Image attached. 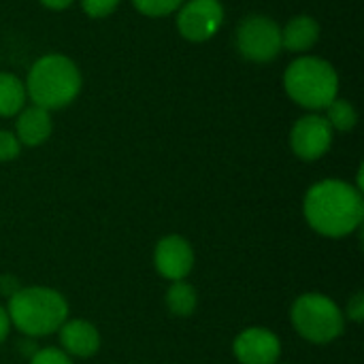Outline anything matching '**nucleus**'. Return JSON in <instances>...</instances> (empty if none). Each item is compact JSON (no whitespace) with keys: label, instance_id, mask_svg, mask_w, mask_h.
<instances>
[{"label":"nucleus","instance_id":"0eeeda50","mask_svg":"<svg viewBox=\"0 0 364 364\" xmlns=\"http://www.w3.org/2000/svg\"><path fill=\"white\" fill-rule=\"evenodd\" d=\"M224 19L220 0H186L177 9V32L190 43H205L222 30Z\"/></svg>","mask_w":364,"mask_h":364},{"label":"nucleus","instance_id":"f03ea898","mask_svg":"<svg viewBox=\"0 0 364 364\" xmlns=\"http://www.w3.org/2000/svg\"><path fill=\"white\" fill-rule=\"evenodd\" d=\"M28 100L47 111L73 105L83 87V75L75 60L64 53L41 55L26 77Z\"/></svg>","mask_w":364,"mask_h":364},{"label":"nucleus","instance_id":"4468645a","mask_svg":"<svg viewBox=\"0 0 364 364\" xmlns=\"http://www.w3.org/2000/svg\"><path fill=\"white\" fill-rule=\"evenodd\" d=\"M26 102V83L13 73H0V117H15Z\"/></svg>","mask_w":364,"mask_h":364},{"label":"nucleus","instance_id":"4be33fe9","mask_svg":"<svg viewBox=\"0 0 364 364\" xmlns=\"http://www.w3.org/2000/svg\"><path fill=\"white\" fill-rule=\"evenodd\" d=\"M11 318H9V314H6V307H2L0 305V343L9 337V333H11Z\"/></svg>","mask_w":364,"mask_h":364},{"label":"nucleus","instance_id":"423d86ee","mask_svg":"<svg viewBox=\"0 0 364 364\" xmlns=\"http://www.w3.org/2000/svg\"><path fill=\"white\" fill-rule=\"evenodd\" d=\"M235 45L243 60L269 64L282 51V26L269 15L254 13L237 26Z\"/></svg>","mask_w":364,"mask_h":364},{"label":"nucleus","instance_id":"9d476101","mask_svg":"<svg viewBox=\"0 0 364 364\" xmlns=\"http://www.w3.org/2000/svg\"><path fill=\"white\" fill-rule=\"evenodd\" d=\"M232 354L241 364H277L282 356V341L264 326H250L235 337Z\"/></svg>","mask_w":364,"mask_h":364},{"label":"nucleus","instance_id":"6ab92c4d","mask_svg":"<svg viewBox=\"0 0 364 364\" xmlns=\"http://www.w3.org/2000/svg\"><path fill=\"white\" fill-rule=\"evenodd\" d=\"M21 154V143L11 130H0V162H11Z\"/></svg>","mask_w":364,"mask_h":364},{"label":"nucleus","instance_id":"39448f33","mask_svg":"<svg viewBox=\"0 0 364 364\" xmlns=\"http://www.w3.org/2000/svg\"><path fill=\"white\" fill-rule=\"evenodd\" d=\"M292 328L309 343L326 346L346 331L343 309L322 292H305L290 307Z\"/></svg>","mask_w":364,"mask_h":364},{"label":"nucleus","instance_id":"ddd939ff","mask_svg":"<svg viewBox=\"0 0 364 364\" xmlns=\"http://www.w3.org/2000/svg\"><path fill=\"white\" fill-rule=\"evenodd\" d=\"M320 41V23L311 15H296L282 28V49L305 55Z\"/></svg>","mask_w":364,"mask_h":364},{"label":"nucleus","instance_id":"f257e3e1","mask_svg":"<svg viewBox=\"0 0 364 364\" xmlns=\"http://www.w3.org/2000/svg\"><path fill=\"white\" fill-rule=\"evenodd\" d=\"M303 215L309 228L322 237H350L363 226V192L343 179H322L305 192Z\"/></svg>","mask_w":364,"mask_h":364},{"label":"nucleus","instance_id":"f8f14e48","mask_svg":"<svg viewBox=\"0 0 364 364\" xmlns=\"http://www.w3.org/2000/svg\"><path fill=\"white\" fill-rule=\"evenodd\" d=\"M53 132V117L51 111L30 105L23 107L15 115V136L19 139L21 147H38L47 143Z\"/></svg>","mask_w":364,"mask_h":364},{"label":"nucleus","instance_id":"f3484780","mask_svg":"<svg viewBox=\"0 0 364 364\" xmlns=\"http://www.w3.org/2000/svg\"><path fill=\"white\" fill-rule=\"evenodd\" d=\"M186 0H132L134 9L145 15V17H151V19H158V17H168L173 13H177V9L183 4Z\"/></svg>","mask_w":364,"mask_h":364},{"label":"nucleus","instance_id":"20e7f679","mask_svg":"<svg viewBox=\"0 0 364 364\" xmlns=\"http://www.w3.org/2000/svg\"><path fill=\"white\" fill-rule=\"evenodd\" d=\"M284 90L294 105L318 113L339 96V75L328 60L305 53L288 64Z\"/></svg>","mask_w":364,"mask_h":364},{"label":"nucleus","instance_id":"7ed1b4c3","mask_svg":"<svg viewBox=\"0 0 364 364\" xmlns=\"http://www.w3.org/2000/svg\"><path fill=\"white\" fill-rule=\"evenodd\" d=\"M6 314L13 328L26 337L38 339L58 333V328L68 320V301L53 288L28 286L9 296Z\"/></svg>","mask_w":364,"mask_h":364},{"label":"nucleus","instance_id":"dca6fc26","mask_svg":"<svg viewBox=\"0 0 364 364\" xmlns=\"http://www.w3.org/2000/svg\"><path fill=\"white\" fill-rule=\"evenodd\" d=\"M326 122L331 124L333 132H352L358 124V111L356 107L346 98H335L326 109Z\"/></svg>","mask_w":364,"mask_h":364},{"label":"nucleus","instance_id":"aec40b11","mask_svg":"<svg viewBox=\"0 0 364 364\" xmlns=\"http://www.w3.org/2000/svg\"><path fill=\"white\" fill-rule=\"evenodd\" d=\"M30 364H73V358L64 354L60 348H45L34 352Z\"/></svg>","mask_w":364,"mask_h":364},{"label":"nucleus","instance_id":"a211bd4d","mask_svg":"<svg viewBox=\"0 0 364 364\" xmlns=\"http://www.w3.org/2000/svg\"><path fill=\"white\" fill-rule=\"evenodd\" d=\"M122 0H81V9L92 19H105L117 11Z\"/></svg>","mask_w":364,"mask_h":364},{"label":"nucleus","instance_id":"b1692460","mask_svg":"<svg viewBox=\"0 0 364 364\" xmlns=\"http://www.w3.org/2000/svg\"><path fill=\"white\" fill-rule=\"evenodd\" d=\"M277 364H282V363H277Z\"/></svg>","mask_w":364,"mask_h":364},{"label":"nucleus","instance_id":"412c9836","mask_svg":"<svg viewBox=\"0 0 364 364\" xmlns=\"http://www.w3.org/2000/svg\"><path fill=\"white\" fill-rule=\"evenodd\" d=\"M343 316L356 324H360L364 320V294L363 292H356L350 301H348V307L343 311Z\"/></svg>","mask_w":364,"mask_h":364},{"label":"nucleus","instance_id":"9b49d317","mask_svg":"<svg viewBox=\"0 0 364 364\" xmlns=\"http://www.w3.org/2000/svg\"><path fill=\"white\" fill-rule=\"evenodd\" d=\"M60 350L70 358H90L100 350V333L98 328L81 318L66 320L58 328Z\"/></svg>","mask_w":364,"mask_h":364},{"label":"nucleus","instance_id":"1a4fd4ad","mask_svg":"<svg viewBox=\"0 0 364 364\" xmlns=\"http://www.w3.org/2000/svg\"><path fill=\"white\" fill-rule=\"evenodd\" d=\"M154 267L156 273L168 282L186 279L194 269L192 243L181 235L162 237L154 247Z\"/></svg>","mask_w":364,"mask_h":364},{"label":"nucleus","instance_id":"2eb2a0df","mask_svg":"<svg viewBox=\"0 0 364 364\" xmlns=\"http://www.w3.org/2000/svg\"><path fill=\"white\" fill-rule=\"evenodd\" d=\"M164 301H166V309L173 316H177V318H190L196 311V307H198V292L186 279L171 282Z\"/></svg>","mask_w":364,"mask_h":364},{"label":"nucleus","instance_id":"6e6552de","mask_svg":"<svg viewBox=\"0 0 364 364\" xmlns=\"http://www.w3.org/2000/svg\"><path fill=\"white\" fill-rule=\"evenodd\" d=\"M335 132L324 115L307 113L299 117L290 128V149L305 162H316L328 154Z\"/></svg>","mask_w":364,"mask_h":364},{"label":"nucleus","instance_id":"5701e85b","mask_svg":"<svg viewBox=\"0 0 364 364\" xmlns=\"http://www.w3.org/2000/svg\"><path fill=\"white\" fill-rule=\"evenodd\" d=\"M43 6H47V9H51V11H64V9H68L75 0H38Z\"/></svg>","mask_w":364,"mask_h":364}]
</instances>
